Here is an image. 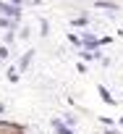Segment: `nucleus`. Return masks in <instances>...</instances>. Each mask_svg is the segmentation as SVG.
Masks as SVG:
<instances>
[{
    "label": "nucleus",
    "mask_w": 123,
    "mask_h": 134,
    "mask_svg": "<svg viewBox=\"0 0 123 134\" xmlns=\"http://www.w3.org/2000/svg\"><path fill=\"white\" fill-rule=\"evenodd\" d=\"M97 8H110V11H115V3H110V0H100Z\"/></svg>",
    "instance_id": "f257e3e1"
},
{
    "label": "nucleus",
    "mask_w": 123,
    "mask_h": 134,
    "mask_svg": "<svg viewBox=\"0 0 123 134\" xmlns=\"http://www.w3.org/2000/svg\"><path fill=\"white\" fill-rule=\"evenodd\" d=\"M100 95H102V100H107V103H113V95L105 90V87H100Z\"/></svg>",
    "instance_id": "f03ea898"
},
{
    "label": "nucleus",
    "mask_w": 123,
    "mask_h": 134,
    "mask_svg": "<svg viewBox=\"0 0 123 134\" xmlns=\"http://www.w3.org/2000/svg\"><path fill=\"white\" fill-rule=\"evenodd\" d=\"M73 24H76V26H84V24H87V16H79V19H76Z\"/></svg>",
    "instance_id": "7ed1b4c3"
},
{
    "label": "nucleus",
    "mask_w": 123,
    "mask_h": 134,
    "mask_svg": "<svg viewBox=\"0 0 123 134\" xmlns=\"http://www.w3.org/2000/svg\"><path fill=\"white\" fill-rule=\"evenodd\" d=\"M105 134H118V131H105Z\"/></svg>",
    "instance_id": "20e7f679"
},
{
    "label": "nucleus",
    "mask_w": 123,
    "mask_h": 134,
    "mask_svg": "<svg viewBox=\"0 0 123 134\" xmlns=\"http://www.w3.org/2000/svg\"><path fill=\"white\" fill-rule=\"evenodd\" d=\"M120 126H123V118H120Z\"/></svg>",
    "instance_id": "39448f33"
}]
</instances>
